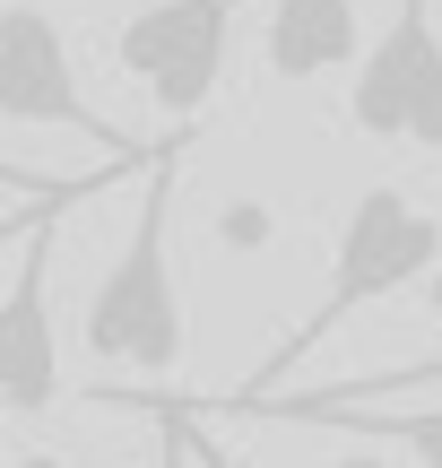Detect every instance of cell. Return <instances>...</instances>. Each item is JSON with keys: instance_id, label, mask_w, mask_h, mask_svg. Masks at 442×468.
I'll list each match as a JSON object with an SVG mask.
<instances>
[{"instance_id": "6da1fadb", "label": "cell", "mask_w": 442, "mask_h": 468, "mask_svg": "<svg viewBox=\"0 0 442 468\" xmlns=\"http://www.w3.org/2000/svg\"><path fill=\"white\" fill-rule=\"evenodd\" d=\"M174 174H183V131L148 156V183H139V218L121 234V251L104 261L96 295L79 313V338L96 365H131V373H174L191 347V313H183V278H174Z\"/></svg>"}, {"instance_id": "7a4b0ae2", "label": "cell", "mask_w": 442, "mask_h": 468, "mask_svg": "<svg viewBox=\"0 0 442 468\" xmlns=\"http://www.w3.org/2000/svg\"><path fill=\"white\" fill-rule=\"evenodd\" d=\"M434 269H442V218H434L426 200H408L399 183H364L356 200H347V226H339V251H330L321 303L295 321L287 356H278L269 373H252V390H278V373H287L295 356H312L339 321H356V313H374V303L426 286Z\"/></svg>"}, {"instance_id": "3957f363", "label": "cell", "mask_w": 442, "mask_h": 468, "mask_svg": "<svg viewBox=\"0 0 442 468\" xmlns=\"http://www.w3.org/2000/svg\"><path fill=\"white\" fill-rule=\"evenodd\" d=\"M235 17L243 0H148L113 27V69H131L165 122H200L235 52Z\"/></svg>"}, {"instance_id": "277c9868", "label": "cell", "mask_w": 442, "mask_h": 468, "mask_svg": "<svg viewBox=\"0 0 442 468\" xmlns=\"http://www.w3.org/2000/svg\"><path fill=\"white\" fill-rule=\"evenodd\" d=\"M347 122L364 139H408V148H442V27L434 0H391V27L356 61L347 87Z\"/></svg>"}, {"instance_id": "5b68a950", "label": "cell", "mask_w": 442, "mask_h": 468, "mask_svg": "<svg viewBox=\"0 0 442 468\" xmlns=\"http://www.w3.org/2000/svg\"><path fill=\"white\" fill-rule=\"evenodd\" d=\"M69 218V200H52L26 226L0 295V408L9 417H52L61 408V338H52V226Z\"/></svg>"}, {"instance_id": "8992f818", "label": "cell", "mask_w": 442, "mask_h": 468, "mask_svg": "<svg viewBox=\"0 0 442 468\" xmlns=\"http://www.w3.org/2000/svg\"><path fill=\"white\" fill-rule=\"evenodd\" d=\"M0 122H52V131H87L96 148H131V139L79 96L69 35L52 27V9H35V0H9V9H0Z\"/></svg>"}, {"instance_id": "52a82bcc", "label": "cell", "mask_w": 442, "mask_h": 468, "mask_svg": "<svg viewBox=\"0 0 442 468\" xmlns=\"http://www.w3.org/2000/svg\"><path fill=\"white\" fill-rule=\"evenodd\" d=\"M235 417L252 425H295V434H356V442H382V452H408L416 468H442V408H321L304 390H252L235 399Z\"/></svg>"}, {"instance_id": "ba28073f", "label": "cell", "mask_w": 442, "mask_h": 468, "mask_svg": "<svg viewBox=\"0 0 442 468\" xmlns=\"http://www.w3.org/2000/svg\"><path fill=\"white\" fill-rule=\"evenodd\" d=\"M356 61V0H278L269 9V79L312 87Z\"/></svg>"}, {"instance_id": "9c48e42d", "label": "cell", "mask_w": 442, "mask_h": 468, "mask_svg": "<svg viewBox=\"0 0 442 468\" xmlns=\"http://www.w3.org/2000/svg\"><path fill=\"white\" fill-rule=\"evenodd\" d=\"M426 390H442V356H426V365H391V373H364V382H321V390H304V399H321V408H364V399H426Z\"/></svg>"}, {"instance_id": "30bf717a", "label": "cell", "mask_w": 442, "mask_h": 468, "mask_svg": "<svg viewBox=\"0 0 442 468\" xmlns=\"http://www.w3.org/2000/svg\"><path fill=\"white\" fill-rule=\"evenodd\" d=\"M131 165H113V174H26V165H9L0 156V191H26V200H96L104 183H121Z\"/></svg>"}, {"instance_id": "8fae6325", "label": "cell", "mask_w": 442, "mask_h": 468, "mask_svg": "<svg viewBox=\"0 0 442 468\" xmlns=\"http://www.w3.org/2000/svg\"><path fill=\"white\" fill-rule=\"evenodd\" d=\"M217 234H226L235 251H252V243H269V234H278V218H269V208H252V200H235V208L217 218Z\"/></svg>"}, {"instance_id": "7c38bea8", "label": "cell", "mask_w": 442, "mask_h": 468, "mask_svg": "<svg viewBox=\"0 0 442 468\" xmlns=\"http://www.w3.org/2000/svg\"><path fill=\"white\" fill-rule=\"evenodd\" d=\"M191 452L200 442L183 434V417H156V468H191Z\"/></svg>"}, {"instance_id": "4fadbf2b", "label": "cell", "mask_w": 442, "mask_h": 468, "mask_svg": "<svg viewBox=\"0 0 442 468\" xmlns=\"http://www.w3.org/2000/svg\"><path fill=\"white\" fill-rule=\"evenodd\" d=\"M44 208H52V200H26V208H17V218H9V226H0V251H9V243H26V226H35V218H44Z\"/></svg>"}, {"instance_id": "5bb4252c", "label": "cell", "mask_w": 442, "mask_h": 468, "mask_svg": "<svg viewBox=\"0 0 442 468\" xmlns=\"http://www.w3.org/2000/svg\"><path fill=\"white\" fill-rule=\"evenodd\" d=\"M426 286H434V313H442V269H434V278H426Z\"/></svg>"}, {"instance_id": "9a60e30c", "label": "cell", "mask_w": 442, "mask_h": 468, "mask_svg": "<svg viewBox=\"0 0 442 468\" xmlns=\"http://www.w3.org/2000/svg\"><path fill=\"white\" fill-rule=\"evenodd\" d=\"M347 468H382V460H347Z\"/></svg>"}]
</instances>
